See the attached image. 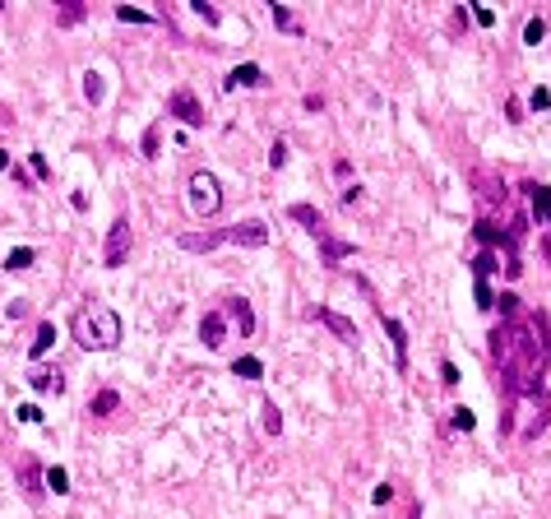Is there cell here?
I'll return each instance as SVG.
<instances>
[{"mask_svg": "<svg viewBox=\"0 0 551 519\" xmlns=\"http://www.w3.org/2000/svg\"><path fill=\"white\" fill-rule=\"evenodd\" d=\"M510 325H514V352L505 357V367H496L501 371V385H505L510 399L542 394L547 352H551L547 316H542V311H519V316H510Z\"/></svg>", "mask_w": 551, "mask_h": 519, "instance_id": "1", "label": "cell"}, {"mask_svg": "<svg viewBox=\"0 0 551 519\" xmlns=\"http://www.w3.org/2000/svg\"><path fill=\"white\" fill-rule=\"evenodd\" d=\"M70 334H75L79 348L107 352V348H116V343H121V316H116L111 306H102V302H88V306H79V311H75Z\"/></svg>", "mask_w": 551, "mask_h": 519, "instance_id": "2", "label": "cell"}, {"mask_svg": "<svg viewBox=\"0 0 551 519\" xmlns=\"http://www.w3.org/2000/svg\"><path fill=\"white\" fill-rule=\"evenodd\" d=\"M288 214L297 218V223H301V228H306L310 237H315V242H320V251H324V260H329V264H338L343 255H353V242H338L334 232H329V223H324V214L315 209V204H292Z\"/></svg>", "mask_w": 551, "mask_h": 519, "instance_id": "3", "label": "cell"}, {"mask_svg": "<svg viewBox=\"0 0 551 519\" xmlns=\"http://www.w3.org/2000/svg\"><path fill=\"white\" fill-rule=\"evenodd\" d=\"M190 209H195V218H218L223 214V185H218V176H209V172H195V176H190Z\"/></svg>", "mask_w": 551, "mask_h": 519, "instance_id": "4", "label": "cell"}, {"mask_svg": "<svg viewBox=\"0 0 551 519\" xmlns=\"http://www.w3.org/2000/svg\"><path fill=\"white\" fill-rule=\"evenodd\" d=\"M125 260H130V218H116L111 223V232H107V246H102V264L107 269H121Z\"/></svg>", "mask_w": 551, "mask_h": 519, "instance_id": "5", "label": "cell"}, {"mask_svg": "<svg viewBox=\"0 0 551 519\" xmlns=\"http://www.w3.org/2000/svg\"><path fill=\"white\" fill-rule=\"evenodd\" d=\"M357 288H362L371 302H375V292H371V283H366L362 274H357ZM375 311H380V306H375ZM380 325H384V334H389V343H394V352H398V371H403V367H408V334H403V325H398L389 311H380Z\"/></svg>", "mask_w": 551, "mask_h": 519, "instance_id": "6", "label": "cell"}, {"mask_svg": "<svg viewBox=\"0 0 551 519\" xmlns=\"http://www.w3.org/2000/svg\"><path fill=\"white\" fill-rule=\"evenodd\" d=\"M167 111L181 125H204V107H199V98L190 89H176V93H171V98H167Z\"/></svg>", "mask_w": 551, "mask_h": 519, "instance_id": "7", "label": "cell"}, {"mask_svg": "<svg viewBox=\"0 0 551 519\" xmlns=\"http://www.w3.org/2000/svg\"><path fill=\"white\" fill-rule=\"evenodd\" d=\"M310 320H320L334 338H343V343H353V348H357V325L348 320V316H338V311H329V306H310Z\"/></svg>", "mask_w": 551, "mask_h": 519, "instance_id": "8", "label": "cell"}, {"mask_svg": "<svg viewBox=\"0 0 551 519\" xmlns=\"http://www.w3.org/2000/svg\"><path fill=\"white\" fill-rule=\"evenodd\" d=\"M28 385H32V390H42V394H61V390H65V376L56 367L32 362V367H28Z\"/></svg>", "mask_w": 551, "mask_h": 519, "instance_id": "9", "label": "cell"}, {"mask_svg": "<svg viewBox=\"0 0 551 519\" xmlns=\"http://www.w3.org/2000/svg\"><path fill=\"white\" fill-rule=\"evenodd\" d=\"M227 242H232V246H264V242H269V228H264L260 218H250V223H236V228H227Z\"/></svg>", "mask_w": 551, "mask_h": 519, "instance_id": "10", "label": "cell"}, {"mask_svg": "<svg viewBox=\"0 0 551 519\" xmlns=\"http://www.w3.org/2000/svg\"><path fill=\"white\" fill-rule=\"evenodd\" d=\"M199 338H204V348H223V338H227V320H223V311H209V316L199 320Z\"/></svg>", "mask_w": 551, "mask_h": 519, "instance_id": "11", "label": "cell"}, {"mask_svg": "<svg viewBox=\"0 0 551 519\" xmlns=\"http://www.w3.org/2000/svg\"><path fill=\"white\" fill-rule=\"evenodd\" d=\"M505 181H491V176H477V204H482V214H491L496 204H505Z\"/></svg>", "mask_w": 551, "mask_h": 519, "instance_id": "12", "label": "cell"}, {"mask_svg": "<svg viewBox=\"0 0 551 519\" xmlns=\"http://www.w3.org/2000/svg\"><path fill=\"white\" fill-rule=\"evenodd\" d=\"M223 311H227L232 320L241 325V334H255V311H250V302H245L241 292H232L227 302H223Z\"/></svg>", "mask_w": 551, "mask_h": 519, "instance_id": "13", "label": "cell"}, {"mask_svg": "<svg viewBox=\"0 0 551 519\" xmlns=\"http://www.w3.org/2000/svg\"><path fill=\"white\" fill-rule=\"evenodd\" d=\"M236 84H250V89H264V84H269V75H264L260 65H236V70H232L227 79H223V89H236Z\"/></svg>", "mask_w": 551, "mask_h": 519, "instance_id": "14", "label": "cell"}, {"mask_svg": "<svg viewBox=\"0 0 551 519\" xmlns=\"http://www.w3.org/2000/svg\"><path fill=\"white\" fill-rule=\"evenodd\" d=\"M42 473H46V468L32 455L19 459V482H24V491H28V496H42Z\"/></svg>", "mask_w": 551, "mask_h": 519, "instance_id": "15", "label": "cell"}, {"mask_svg": "<svg viewBox=\"0 0 551 519\" xmlns=\"http://www.w3.org/2000/svg\"><path fill=\"white\" fill-rule=\"evenodd\" d=\"M227 242V232H181V251H218V246Z\"/></svg>", "mask_w": 551, "mask_h": 519, "instance_id": "16", "label": "cell"}, {"mask_svg": "<svg viewBox=\"0 0 551 519\" xmlns=\"http://www.w3.org/2000/svg\"><path fill=\"white\" fill-rule=\"evenodd\" d=\"M269 15H274V24H278L283 33H292V37H301V33H306V19L297 15V10H288V5H274Z\"/></svg>", "mask_w": 551, "mask_h": 519, "instance_id": "17", "label": "cell"}, {"mask_svg": "<svg viewBox=\"0 0 551 519\" xmlns=\"http://www.w3.org/2000/svg\"><path fill=\"white\" fill-rule=\"evenodd\" d=\"M523 195L533 199V209L551 223V185H542V181H523Z\"/></svg>", "mask_w": 551, "mask_h": 519, "instance_id": "18", "label": "cell"}, {"mask_svg": "<svg viewBox=\"0 0 551 519\" xmlns=\"http://www.w3.org/2000/svg\"><path fill=\"white\" fill-rule=\"evenodd\" d=\"M116 408H121V394H116V390H97V394L88 399V412H93V417H111Z\"/></svg>", "mask_w": 551, "mask_h": 519, "instance_id": "19", "label": "cell"}, {"mask_svg": "<svg viewBox=\"0 0 551 519\" xmlns=\"http://www.w3.org/2000/svg\"><path fill=\"white\" fill-rule=\"evenodd\" d=\"M547 422H551V399H547V394H537V417L528 422V427H523V441H533V436L547 427Z\"/></svg>", "mask_w": 551, "mask_h": 519, "instance_id": "20", "label": "cell"}, {"mask_svg": "<svg viewBox=\"0 0 551 519\" xmlns=\"http://www.w3.org/2000/svg\"><path fill=\"white\" fill-rule=\"evenodd\" d=\"M51 343H56V325L42 320V325H37V334H32V362H37V357H42Z\"/></svg>", "mask_w": 551, "mask_h": 519, "instance_id": "21", "label": "cell"}, {"mask_svg": "<svg viewBox=\"0 0 551 519\" xmlns=\"http://www.w3.org/2000/svg\"><path fill=\"white\" fill-rule=\"evenodd\" d=\"M42 482H46V491H56V496H65V491H70V473H65L61 464H51V468L42 473Z\"/></svg>", "mask_w": 551, "mask_h": 519, "instance_id": "22", "label": "cell"}, {"mask_svg": "<svg viewBox=\"0 0 551 519\" xmlns=\"http://www.w3.org/2000/svg\"><path fill=\"white\" fill-rule=\"evenodd\" d=\"M232 371H236L241 381H260V376H264V362H260V357H236V362H232Z\"/></svg>", "mask_w": 551, "mask_h": 519, "instance_id": "23", "label": "cell"}, {"mask_svg": "<svg viewBox=\"0 0 551 519\" xmlns=\"http://www.w3.org/2000/svg\"><path fill=\"white\" fill-rule=\"evenodd\" d=\"M84 15H88V10H84L79 0H65L61 10H56V24H61V28H75V24H79Z\"/></svg>", "mask_w": 551, "mask_h": 519, "instance_id": "24", "label": "cell"}, {"mask_svg": "<svg viewBox=\"0 0 551 519\" xmlns=\"http://www.w3.org/2000/svg\"><path fill=\"white\" fill-rule=\"evenodd\" d=\"M473 232H477V242H482V246H501V242H505V232L496 228V223H487V218H482Z\"/></svg>", "mask_w": 551, "mask_h": 519, "instance_id": "25", "label": "cell"}, {"mask_svg": "<svg viewBox=\"0 0 551 519\" xmlns=\"http://www.w3.org/2000/svg\"><path fill=\"white\" fill-rule=\"evenodd\" d=\"M32 260H37V251H32V246H19V251H10V260H5V269H28Z\"/></svg>", "mask_w": 551, "mask_h": 519, "instance_id": "26", "label": "cell"}, {"mask_svg": "<svg viewBox=\"0 0 551 519\" xmlns=\"http://www.w3.org/2000/svg\"><path fill=\"white\" fill-rule=\"evenodd\" d=\"M84 98H88V102H102V75H97V70L84 75Z\"/></svg>", "mask_w": 551, "mask_h": 519, "instance_id": "27", "label": "cell"}, {"mask_svg": "<svg viewBox=\"0 0 551 519\" xmlns=\"http://www.w3.org/2000/svg\"><path fill=\"white\" fill-rule=\"evenodd\" d=\"M116 19H121V24H153V15H144V10H130V5H116Z\"/></svg>", "mask_w": 551, "mask_h": 519, "instance_id": "28", "label": "cell"}, {"mask_svg": "<svg viewBox=\"0 0 551 519\" xmlns=\"http://www.w3.org/2000/svg\"><path fill=\"white\" fill-rule=\"evenodd\" d=\"M473 269H477V278H491L496 274V251H482V255L473 260Z\"/></svg>", "mask_w": 551, "mask_h": 519, "instance_id": "29", "label": "cell"}, {"mask_svg": "<svg viewBox=\"0 0 551 519\" xmlns=\"http://www.w3.org/2000/svg\"><path fill=\"white\" fill-rule=\"evenodd\" d=\"M542 37H547V24H542V19H528V28H523V42H528V46H537Z\"/></svg>", "mask_w": 551, "mask_h": 519, "instance_id": "30", "label": "cell"}, {"mask_svg": "<svg viewBox=\"0 0 551 519\" xmlns=\"http://www.w3.org/2000/svg\"><path fill=\"white\" fill-rule=\"evenodd\" d=\"M477 306H482V311H491V306H496V297H491V283H487V278H477Z\"/></svg>", "mask_w": 551, "mask_h": 519, "instance_id": "31", "label": "cell"}, {"mask_svg": "<svg viewBox=\"0 0 551 519\" xmlns=\"http://www.w3.org/2000/svg\"><path fill=\"white\" fill-rule=\"evenodd\" d=\"M269 167H288V144H283V139H278V144H274V149H269Z\"/></svg>", "mask_w": 551, "mask_h": 519, "instance_id": "32", "label": "cell"}, {"mask_svg": "<svg viewBox=\"0 0 551 519\" xmlns=\"http://www.w3.org/2000/svg\"><path fill=\"white\" fill-rule=\"evenodd\" d=\"M260 408H264V431H278V427H283V417H278V408L269 403V399H264Z\"/></svg>", "mask_w": 551, "mask_h": 519, "instance_id": "33", "label": "cell"}, {"mask_svg": "<svg viewBox=\"0 0 551 519\" xmlns=\"http://www.w3.org/2000/svg\"><path fill=\"white\" fill-rule=\"evenodd\" d=\"M158 130H162V125H149V130H144V158H158Z\"/></svg>", "mask_w": 551, "mask_h": 519, "instance_id": "34", "label": "cell"}, {"mask_svg": "<svg viewBox=\"0 0 551 519\" xmlns=\"http://www.w3.org/2000/svg\"><path fill=\"white\" fill-rule=\"evenodd\" d=\"M528 107H533V111H547L551 107V93L547 89H533V93H528Z\"/></svg>", "mask_w": 551, "mask_h": 519, "instance_id": "35", "label": "cell"}, {"mask_svg": "<svg viewBox=\"0 0 551 519\" xmlns=\"http://www.w3.org/2000/svg\"><path fill=\"white\" fill-rule=\"evenodd\" d=\"M501 316H519V297H514V292H501Z\"/></svg>", "mask_w": 551, "mask_h": 519, "instance_id": "36", "label": "cell"}, {"mask_svg": "<svg viewBox=\"0 0 551 519\" xmlns=\"http://www.w3.org/2000/svg\"><path fill=\"white\" fill-rule=\"evenodd\" d=\"M454 427H459V431H473V427H477V417H473L468 408H454Z\"/></svg>", "mask_w": 551, "mask_h": 519, "instance_id": "37", "label": "cell"}, {"mask_svg": "<svg viewBox=\"0 0 551 519\" xmlns=\"http://www.w3.org/2000/svg\"><path fill=\"white\" fill-rule=\"evenodd\" d=\"M190 10H195V15L204 19V24H218V10H214V5H204V0H195V5H190Z\"/></svg>", "mask_w": 551, "mask_h": 519, "instance_id": "38", "label": "cell"}, {"mask_svg": "<svg viewBox=\"0 0 551 519\" xmlns=\"http://www.w3.org/2000/svg\"><path fill=\"white\" fill-rule=\"evenodd\" d=\"M28 163H32V176H37V181H46V176H51V167H46V158H42V153H32Z\"/></svg>", "mask_w": 551, "mask_h": 519, "instance_id": "39", "label": "cell"}, {"mask_svg": "<svg viewBox=\"0 0 551 519\" xmlns=\"http://www.w3.org/2000/svg\"><path fill=\"white\" fill-rule=\"evenodd\" d=\"M15 417H19V422H42V412L32 408V403H24V408H15Z\"/></svg>", "mask_w": 551, "mask_h": 519, "instance_id": "40", "label": "cell"}, {"mask_svg": "<svg viewBox=\"0 0 551 519\" xmlns=\"http://www.w3.org/2000/svg\"><path fill=\"white\" fill-rule=\"evenodd\" d=\"M440 381L445 385H459V367H454V362H440Z\"/></svg>", "mask_w": 551, "mask_h": 519, "instance_id": "41", "label": "cell"}, {"mask_svg": "<svg viewBox=\"0 0 551 519\" xmlns=\"http://www.w3.org/2000/svg\"><path fill=\"white\" fill-rule=\"evenodd\" d=\"M505 116H510V121H514V125H519V121H523V102H519V98H510V107H505Z\"/></svg>", "mask_w": 551, "mask_h": 519, "instance_id": "42", "label": "cell"}, {"mask_svg": "<svg viewBox=\"0 0 551 519\" xmlns=\"http://www.w3.org/2000/svg\"><path fill=\"white\" fill-rule=\"evenodd\" d=\"M389 496H394V487H389V482H380V487L371 491V501H375V505H384V501H389Z\"/></svg>", "mask_w": 551, "mask_h": 519, "instance_id": "43", "label": "cell"}, {"mask_svg": "<svg viewBox=\"0 0 551 519\" xmlns=\"http://www.w3.org/2000/svg\"><path fill=\"white\" fill-rule=\"evenodd\" d=\"M348 172H353V163H348V158H338V163H334V176H338V181H348Z\"/></svg>", "mask_w": 551, "mask_h": 519, "instance_id": "44", "label": "cell"}, {"mask_svg": "<svg viewBox=\"0 0 551 519\" xmlns=\"http://www.w3.org/2000/svg\"><path fill=\"white\" fill-rule=\"evenodd\" d=\"M473 19L482 24V28H491V24H496V15H491V10H473Z\"/></svg>", "mask_w": 551, "mask_h": 519, "instance_id": "45", "label": "cell"}, {"mask_svg": "<svg viewBox=\"0 0 551 519\" xmlns=\"http://www.w3.org/2000/svg\"><path fill=\"white\" fill-rule=\"evenodd\" d=\"M0 167H10V153H5V149H0Z\"/></svg>", "mask_w": 551, "mask_h": 519, "instance_id": "46", "label": "cell"}]
</instances>
